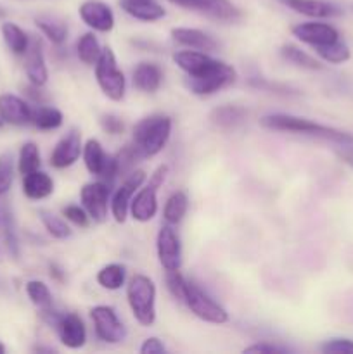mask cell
Returning a JSON list of instances; mask_svg holds the SVG:
<instances>
[{"mask_svg": "<svg viewBox=\"0 0 353 354\" xmlns=\"http://www.w3.org/2000/svg\"><path fill=\"white\" fill-rule=\"evenodd\" d=\"M96 82L107 99L114 102L123 100L125 92H127V80H125L123 71L118 68L116 55L111 47H104L100 57L97 59Z\"/></svg>", "mask_w": 353, "mask_h": 354, "instance_id": "obj_6", "label": "cell"}, {"mask_svg": "<svg viewBox=\"0 0 353 354\" xmlns=\"http://www.w3.org/2000/svg\"><path fill=\"white\" fill-rule=\"evenodd\" d=\"M3 237H6L7 249L14 258H19V239L16 232V221L9 209H3Z\"/></svg>", "mask_w": 353, "mask_h": 354, "instance_id": "obj_37", "label": "cell"}, {"mask_svg": "<svg viewBox=\"0 0 353 354\" xmlns=\"http://www.w3.org/2000/svg\"><path fill=\"white\" fill-rule=\"evenodd\" d=\"M64 121V116L59 109L52 106H40L33 111V116H31V123L42 131H51L57 130L59 127Z\"/></svg>", "mask_w": 353, "mask_h": 354, "instance_id": "obj_30", "label": "cell"}, {"mask_svg": "<svg viewBox=\"0 0 353 354\" xmlns=\"http://www.w3.org/2000/svg\"><path fill=\"white\" fill-rule=\"evenodd\" d=\"M100 52H102V47L93 31L83 33L76 41V55L85 66H96L97 59L100 57Z\"/></svg>", "mask_w": 353, "mask_h": 354, "instance_id": "obj_27", "label": "cell"}, {"mask_svg": "<svg viewBox=\"0 0 353 354\" xmlns=\"http://www.w3.org/2000/svg\"><path fill=\"white\" fill-rule=\"evenodd\" d=\"M260 124L266 130L275 131H291L298 135H308V137L324 138V140L334 142V144H352L353 135L346 131L336 130V128L325 127V124L315 123V121L307 120V118L293 116V114H266L260 120Z\"/></svg>", "mask_w": 353, "mask_h": 354, "instance_id": "obj_3", "label": "cell"}, {"mask_svg": "<svg viewBox=\"0 0 353 354\" xmlns=\"http://www.w3.org/2000/svg\"><path fill=\"white\" fill-rule=\"evenodd\" d=\"M109 182H90L85 183L80 190V199L82 206L89 213L90 220L96 223H102L107 218V209H109Z\"/></svg>", "mask_w": 353, "mask_h": 354, "instance_id": "obj_13", "label": "cell"}, {"mask_svg": "<svg viewBox=\"0 0 353 354\" xmlns=\"http://www.w3.org/2000/svg\"><path fill=\"white\" fill-rule=\"evenodd\" d=\"M0 31H2V37H3V41H6L7 48H9L14 55L26 54L31 38L28 37V33L23 30V28L17 26L16 23L7 21V23L2 24Z\"/></svg>", "mask_w": 353, "mask_h": 354, "instance_id": "obj_26", "label": "cell"}, {"mask_svg": "<svg viewBox=\"0 0 353 354\" xmlns=\"http://www.w3.org/2000/svg\"><path fill=\"white\" fill-rule=\"evenodd\" d=\"M17 169L23 176L40 169V151H38V145L35 142L23 144L19 151V159H17Z\"/></svg>", "mask_w": 353, "mask_h": 354, "instance_id": "obj_33", "label": "cell"}, {"mask_svg": "<svg viewBox=\"0 0 353 354\" xmlns=\"http://www.w3.org/2000/svg\"><path fill=\"white\" fill-rule=\"evenodd\" d=\"M82 156L85 168L89 169L90 175L97 176L100 180H107V182H111L118 175L116 159L104 151L102 144L97 138H90V140L85 142Z\"/></svg>", "mask_w": 353, "mask_h": 354, "instance_id": "obj_11", "label": "cell"}, {"mask_svg": "<svg viewBox=\"0 0 353 354\" xmlns=\"http://www.w3.org/2000/svg\"><path fill=\"white\" fill-rule=\"evenodd\" d=\"M35 351L38 353H55V349H51V348H37Z\"/></svg>", "mask_w": 353, "mask_h": 354, "instance_id": "obj_46", "label": "cell"}, {"mask_svg": "<svg viewBox=\"0 0 353 354\" xmlns=\"http://www.w3.org/2000/svg\"><path fill=\"white\" fill-rule=\"evenodd\" d=\"M315 50H317L318 57L322 61L329 62V64H343V62L350 61V57H352V52H350L348 45L343 40H338L336 44L331 45H325V47H318Z\"/></svg>", "mask_w": 353, "mask_h": 354, "instance_id": "obj_36", "label": "cell"}, {"mask_svg": "<svg viewBox=\"0 0 353 354\" xmlns=\"http://www.w3.org/2000/svg\"><path fill=\"white\" fill-rule=\"evenodd\" d=\"M26 294L38 310L52 308V292L47 283L42 282V280H30V282H26Z\"/></svg>", "mask_w": 353, "mask_h": 354, "instance_id": "obj_35", "label": "cell"}, {"mask_svg": "<svg viewBox=\"0 0 353 354\" xmlns=\"http://www.w3.org/2000/svg\"><path fill=\"white\" fill-rule=\"evenodd\" d=\"M120 7L134 19L154 23L166 16V10L156 0H120Z\"/></svg>", "mask_w": 353, "mask_h": 354, "instance_id": "obj_22", "label": "cell"}, {"mask_svg": "<svg viewBox=\"0 0 353 354\" xmlns=\"http://www.w3.org/2000/svg\"><path fill=\"white\" fill-rule=\"evenodd\" d=\"M141 354H161L166 353V346L163 344L161 339L158 337H147L141 346Z\"/></svg>", "mask_w": 353, "mask_h": 354, "instance_id": "obj_43", "label": "cell"}, {"mask_svg": "<svg viewBox=\"0 0 353 354\" xmlns=\"http://www.w3.org/2000/svg\"><path fill=\"white\" fill-rule=\"evenodd\" d=\"M38 216H40V221L45 227V230H47L54 239H57V241H64V239L71 237L73 234L71 228L66 225V221L62 220V218L55 216V214H52L51 211H45V209L38 211Z\"/></svg>", "mask_w": 353, "mask_h": 354, "instance_id": "obj_34", "label": "cell"}, {"mask_svg": "<svg viewBox=\"0 0 353 354\" xmlns=\"http://www.w3.org/2000/svg\"><path fill=\"white\" fill-rule=\"evenodd\" d=\"M33 109L28 106L26 100L12 93H2L0 95V118L3 123L14 124V127H23L31 123Z\"/></svg>", "mask_w": 353, "mask_h": 354, "instance_id": "obj_20", "label": "cell"}, {"mask_svg": "<svg viewBox=\"0 0 353 354\" xmlns=\"http://www.w3.org/2000/svg\"><path fill=\"white\" fill-rule=\"evenodd\" d=\"M54 192V180L45 171H31L23 176V194L31 201L47 199Z\"/></svg>", "mask_w": 353, "mask_h": 354, "instance_id": "obj_23", "label": "cell"}, {"mask_svg": "<svg viewBox=\"0 0 353 354\" xmlns=\"http://www.w3.org/2000/svg\"><path fill=\"white\" fill-rule=\"evenodd\" d=\"M173 62L187 75V88L199 97L213 95L237 80L235 68L227 62L213 59L208 55V52L194 50V48L179 50L173 54Z\"/></svg>", "mask_w": 353, "mask_h": 354, "instance_id": "obj_1", "label": "cell"}, {"mask_svg": "<svg viewBox=\"0 0 353 354\" xmlns=\"http://www.w3.org/2000/svg\"><path fill=\"white\" fill-rule=\"evenodd\" d=\"M3 127V120H2V118H0V128H2Z\"/></svg>", "mask_w": 353, "mask_h": 354, "instance_id": "obj_48", "label": "cell"}, {"mask_svg": "<svg viewBox=\"0 0 353 354\" xmlns=\"http://www.w3.org/2000/svg\"><path fill=\"white\" fill-rule=\"evenodd\" d=\"M145 182V173L137 169V171H130L125 176V182L121 183L116 189V192L113 194V199H111L109 207L111 214H113L114 221L118 223H123L127 220L128 213H130V203L132 197L135 196L138 189L144 185Z\"/></svg>", "mask_w": 353, "mask_h": 354, "instance_id": "obj_14", "label": "cell"}, {"mask_svg": "<svg viewBox=\"0 0 353 354\" xmlns=\"http://www.w3.org/2000/svg\"><path fill=\"white\" fill-rule=\"evenodd\" d=\"M336 145H338L336 154H338L346 165H350L353 168V142L352 144H336Z\"/></svg>", "mask_w": 353, "mask_h": 354, "instance_id": "obj_44", "label": "cell"}, {"mask_svg": "<svg viewBox=\"0 0 353 354\" xmlns=\"http://www.w3.org/2000/svg\"><path fill=\"white\" fill-rule=\"evenodd\" d=\"M166 286H168L173 297L185 304L190 313L199 320L213 325H224L228 322L227 310L221 304H218L213 297L208 296L203 289H199L196 283L189 282L180 273V270L166 272Z\"/></svg>", "mask_w": 353, "mask_h": 354, "instance_id": "obj_2", "label": "cell"}, {"mask_svg": "<svg viewBox=\"0 0 353 354\" xmlns=\"http://www.w3.org/2000/svg\"><path fill=\"white\" fill-rule=\"evenodd\" d=\"M90 318L93 322L97 337L106 344H120L127 337V328L123 322L118 318L114 308L106 306V304L93 306L90 310Z\"/></svg>", "mask_w": 353, "mask_h": 354, "instance_id": "obj_9", "label": "cell"}, {"mask_svg": "<svg viewBox=\"0 0 353 354\" xmlns=\"http://www.w3.org/2000/svg\"><path fill=\"white\" fill-rule=\"evenodd\" d=\"M48 270H51L52 279H55L57 282H62V280H64V273H62V270L59 268L57 265H51V266H48Z\"/></svg>", "mask_w": 353, "mask_h": 354, "instance_id": "obj_45", "label": "cell"}, {"mask_svg": "<svg viewBox=\"0 0 353 354\" xmlns=\"http://www.w3.org/2000/svg\"><path fill=\"white\" fill-rule=\"evenodd\" d=\"M322 353L327 354H352L353 341L352 339H331V341L322 344Z\"/></svg>", "mask_w": 353, "mask_h": 354, "instance_id": "obj_40", "label": "cell"}, {"mask_svg": "<svg viewBox=\"0 0 353 354\" xmlns=\"http://www.w3.org/2000/svg\"><path fill=\"white\" fill-rule=\"evenodd\" d=\"M246 118H248V111L241 106H232V104L215 107L210 113L211 123L221 130H234L239 124L244 123Z\"/></svg>", "mask_w": 353, "mask_h": 354, "instance_id": "obj_25", "label": "cell"}, {"mask_svg": "<svg viewBox=\"0 0 353 354\" xmlns=\"http://www.w3.org/2000/svg\"><path fill=\"white\" fill-rule=\"evenodd\" d=\"M78 14L83 23L93 31L109 33L114 28V14L107 3L100 0H85L78 7Z\"/></svg>", "mask_w": 353, "mask_h": 354, "instance_id": "obj_16", "label": "cell"}, {"mask_svg": "<svg viewBox=\"0 0 353 354\" xmlns=\"http://www.w3.org/2000/svg\"><path fill=\"white\" fill-rule=\"evenodd\" d=\"M189 209V199H187L185 192H173L172 196L166 199L165 209H163V218L166 223L176 225L183 220Z\"/></svg>", "mask_w": 353, "mask_h": 354, "instance_id": "obj_29", "label": "cell"}, {"mask_svg": "<svg viewBox=\"0 0 353 354\" xmlns=\"http://www.w3.org/2000/svg\"><path fill=\"white\" fill-rule=\"evenodd\" d=\"M3 353H6V346H3L2 342H0V354H3Z\"/></svg>", "mask_w": 353, "mask_h": 354, "instance_id": "obj_47", "label": "cell"}, {"mask_svg": "<svg viewBox=\"0 0 353 354\" xmlns=\"http://www.w3.org/2000/svg\"><path fill=\"white\" fill-rule=\"evenodd\" d=\"M172 118L152 114L138 121L134 128V145L142 158H154L165 149L172 135Z\"/></svg>", "mask_w": 353, "mask_h": 354, "instance_id": "obj_4", "label": "cell"}, {"mask_svg": "<svg viewBox=\"0 0 353 354\" xmlns=\"http://www.w3.org/2000/svg\"><path fill=\"white\" fill-rule=\"evenodd\" d=\"M100 127H102L104 131L109 135H120L123 133L125 130L123 121L118 116H114V114H104V116L100 118Z\"/></svg>", "mask_w": 353, "mask_h": 354, "instance_id": "obj_41", "label": "cell"}, {"mask_svg": "<svg viewBox=\"0 0 353 354\" xmlns=\"http://www.w3.org/2000/svg\"><path fill=\"white\" fill-rule=\"evenodd\" d=\"M14 182V158L10 152L0 154V196L7 194Z\"/></svg>", "mask_w": 353, "mask_h": 354, "instance_id": "obj_38", "label": "cell"}, {"mask_svg": "<svg viewBox=\"0 0 353 354\" xmlns=\"http://www.w3.org/2000/svg\"><path fill=\"white\" fill-rule=\"evenodd\" d=\"M127 301L135 320L144 327L156 322V286L147 275L137 273L127 286Z\"/></svg>", "mask_w": 353, "mask_h": 354, "instance_id": "obj_5", "label": "cell"}, {"mask_svg": "<svg viewBox=\"0 0 353 354\" xmlns=\"http://www.w3.org/2000/svg\"><path fill=\"white\" fill-rule=\"evenodd\" d=\"M291 33L293 37H296L298 40L303 41V44L310 45V47L318 48L325 47V45L336 44L338 40H341V35L336 30L332 24L329 23H300L296 26L291 28Z\"/></svg>", "mask_w": 353, "mask_h": 354, "instance_id": "obj_15", "label": "cell"}, {"mask_svg": "<svg viewBox=\"0 0 353 354\" xmlns=\"http://www.w3.org/2000/svg\"><path fill=\"white\" fill-rule=\"evenodd\" d=\"M83 152L82 133L78 130H69L61 140L55 144L54 151L51 154V165L57 169L69 168L80 159Z\"/></svg>", "mask_w": 353, "mask_h": 354, "instance_id": "obj_17", "label": "cell"}, {"mask_svg": "<svg viewBox=\"0 0 353 354\" xmlns=\"http://www.w3.org/2000/svg\"><path fill=\"white\" fill-rule=\"evenodd\" d=\"M156 251H158L159 265L165 272H176L182 266V244L173 225H163L156 237Z\"/></svg>", "mask_w": 353, "mask_h": 354, "instance_id": "obj_12", "label": "cell"}, {"mask_svg": "<svg viewBox=\"0 0 353 354\" xmlns=\"http://www.w3.org/2000/svg\"><path fill=\"white\" fill-rule=\"evenodd\" d=\"M172 38L175 44L182 45V47L194 48V50L201 52H213L218 47L217 41L213 40V37H210L204 31L197 30V28H173L172 30Z\"/></svg>", "mask_w": 353, "mask_h": 354, "instance_id": "obj_21", "label": "cell"}, {"mask_svg": "<svg viewBox=\"0 0 353 354\" xmlns=\"http://www.w3.org/2000/svg\"><path fill=\"white\" fill-rule=\"evenodd\" d=\"M62 216H64L68 221H71V223H75L76 227L87 228L90 225V216L85 211V207H80L76 206V204H69V206H66L64 209H62Z\"/></svg>", "mask_w": 353, "mask_h": 354, "instance_id": "obj_39", "label": "cell"}, {"mask_svg": "<svg viewBox=\"0 0 353 354\" xmlns=\"http://www.w3.org/2000/svg\"><path fill=\"white\" fill-rule=\"evenodd\" d=\"M282 6L301 16L314 19H327V17L341 16L343 10L329 0H279Z\"/></svg>", "mask_w": 353, "mask_h": 354, "instance_id": "obj_19", "label": "cell"}, {"mask_svg": "<svg viewBox=\"0 0 353 354\" xmlns=\"http://www.w3.org/2000/svg\"><path fill=\"white\" fill-rule=\"evenodd\" d=\"M352 9H353V7H352Z\"/></svg>", "mask_w": 353, "mask_h": 354, "instance_id": "obj_49", "label": "cell"}, {"mask_svg": "<svg viewBox=\"0 0 353 354\" xmlns=\"http://www.w3.org/2000/svg\"><path fill=\"white\" fill-rule=\"evenodd\" d=\"M24 73L31 85L44 86L48 82V69L45 64L44 48L38 38H31L30 47L24 54Z\"/></svg>", "mask_w": 353, "mask_h": 354, "instance_id": "obj_18", "label": "cell"}, {"mask_svg": "<svg viewBox=\"0 0 353 354\" xmlns=\"http://www.w3.org/2000/svg\"><path fill=\"white\" fill-rule=\"evenodd\" d=\"M163 83V69L156 62H141L134 69L135 88L144 93L158 92Z\"/></svg>", "mask_w": 353, "mask_h": 354, "instance_id": "obj_24", "label": "cell"}, {"mask_svg": "<svg viewBox=\"0 0 353 354\" xmlns=\"http://www.w3.org/2000/svg\"><path fill=\"white\" fill-rule=\"evenodd\" d=\"M280 55H282L286 61H289L291 64L298 66V68L310 69V71H318V69H322L320 62L315 57H311L310 54H307V52H305L303 48L298 47V45H282V47H280Z\"/></svg>", "mask_w": 353, "mask_h": 354, "instance_id": "obj_31", "label": "cell"}, {"mask_svg": "<svg viewBox=\"0 0 353 354\" xmlns=\"http://www.w3.org/2000/svg\"><path fill=\"white\" fill-rule=\"evenodd\" d=\"M168 2L224 23H234L241 17V10L230 0H168Z\"/></svg>", "mask_w": 353, "mask_h": 354, "instance_id": "obj_10", "label": "cell"}, {"mask_svg": "<svg viewBox=\"0 0 353 354\" xmlns=\"http://www.w3.org/2000/svg\"><path fill=\"white\" fill-rule=\"evenodd\" d=\"M166 175H168V166L161 165L149 178L147 185L141 187L132 197L130 214L135 221L147 223L158 213V190L165 183Z\"/></svg>", "mask_w": 353, "mask_h": 354, "instance_id": "obj_8", "label": "cell"}, {"mask_svg": "<svg viewBox=\"0 0 353 354\" xmlns=\"http://www.w3.org/2000/svg\"><path fill=\"white\" fill-rule=\"evenodd\" d=\"M244 353H260V354H284L289 353V349L282 348V346L270 344V342H258V344H251L244 348Z\"/></svg>", "mask_w": 353, "mask_h": 354, "instance_id": "obj_42", "label": "cell"}, {"mask_svg": "<svg viewBox=\"0 0 353 354\" xmlns=\"http://www.w3.org/2000/svg\"><path fill=\"white\" fill-rule=\"evenodd\" d=\"M125 279H127L125 266L118 265V263L106 265L104 268L99 270V273H97V283H99L102 289L107 290L121 289V287L125 286Z\"/></svg>", "mask_w": 353, "mask_h": 354, "instance_id": "obj_32", "label": "cell"}, {"mask_svg": "<svg viewBox=\"0 0 353 354\" xmlns=\"http://www.w3.org/2000/svg\"><path fill=\"white\" fill-rule=\"evenodd\" d=\"M35 24L54 45L64 44L66 38H68V26L57 17L38 16L35 17Z\"/></svg>", "mask_w": 353, "mask_h": 354, "instance_id": "obj_28", "label": "cell"}, {"mask_svg": "<svg viewBox=\"0 0 353 354\" xmlns=\"http://www.w3.org/2000/svg\"><path fill=\"white\" fill-rule=\"evenodd\" d=\"M42 318L47 325H51L62 344L68 349H80L87 342V327L82 318L76 313H59L54 308L40 310Z\"/></svg>", "mask_w": 353, "mask_h": 354, "instance_id": "obj_7", "label": "cell"}]
</instances>
